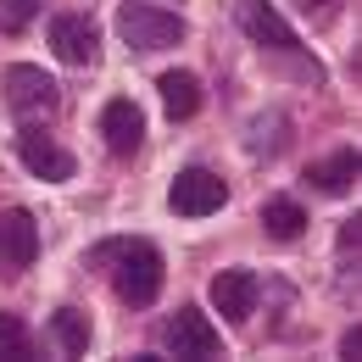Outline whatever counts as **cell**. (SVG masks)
Here are the masks:
<instances>
[{
	"label": "cell",
	"mask_w": 362,
	"mask_h": 362,
	"mask_svg": "<svg viewBox=\"0 0 362 362\" xmlns=\"http://www.w3.org/2000/svg\"><path fill=\"white\" fill-rule=\"evenodd\" d=\"M90 268H106L112 273V290H117V301H129V307H151L156 296H162V251L151 245V240H100L90 251Z\"/></svg>",
	"instance_id": "1"
},
{
	"label": "cell",
	"mask_w": 362,
	"mask_h": 362,
	"mask_svg": "<svg viewBox=\"0 0 362 362\" xmlns=\"http://www.w3.org/2000/svg\"><path fill=\"white\" fill-rule=\"evenodd\" d=\"M117 34H123V45H134V50H168L184 40V17L151 6V0H123L117 6Z\"/></svg>",
	"instance_id": "2"
},
{
	"label": "cell",
	"mask_w": 362,
	"mask_h": 362,
	"mask_svg": "<svg viewBox=\"0 0 362 362\" xmlns=\"http://www.w3.org/2000/svg\"><path fill=\"white\" fill-rule=\"evenodd\" d=\"M0 90H6V106L23 117V123H34V117H50L56 112V78H50L45 67H34V62H11L6 73H0Z\"/></svg>",
	"instance_id": "3"
},
{
	"label": "cell",
	"mask_w": 362,
	"mask_h": 362,
	"mask_svg": "<svg viewBox=\"0 0 362 362\" xmlns=\"http://www.w3.org/2000/svg\"><path fill=\"white\" fill-rule=\"evenodd\" d=\"M162 346L173 351V357H189V362H206L218 357V346H223V334H218V323L201 313V307H179V313L162 323Z\"/></svg>",
	"instance_id": "4"
},
{
	"label": "cell",
	"mask_w": 362,
	"mask_h": 362,
	"mask_svg": "<svg viewBox=\"0 0 362 362\" xmlns=\"http://www.w3.org/2000/svg\"><path fill=\"white\" fill-rule=\"evenodd\" d=\"M228 201V184L212 173V168H184L173 189H168V206L179 212V218H206V212H218Z\"/></svg>",
	"instance_id": "5"
},
{
	"label": "cell",
	"mask_w": 362,
	"mask_h": 362,
	"mask_svg": "<svg viewBox=\"0 0 362 362\" xmlns=\"http://www.w3.org/2000/svg\"><path fill=\"white\" fill-rule=\"evenodd\" d=\"M40 257V223L28 206H6L0 212V268L6 273H28Z\"/></svg>",
	"instance_id": "6"
},
{
	"label": "cell",
	"mask_w": 362,
	"mask_h": 362,
	"mask_svg": "<svg viewBox=\"0 0 362 362\" xmlns=\"http://www.w3.org/2000/svg\"><path fill=\"white\" fill-rule=\"evenodd\" d=\"M234 17H240V28H245L262 50H279V56H296V50H301L296 28L273 11L268 0H234Z\"/></svg>",
	"instance_id": "7"
},
{
	"label": "cell",
	"mask_w": 362,
	"mask_h": 362,
	"mask_svg": "<svg viewBox=\"0 0 362 362\" xmlns=\"http://www.w3.org/2000/svg\"><path fill=\"white\" fill-rule=\"evenodd\" d=\"M50 50H56L67 67H90L95 56H100V34H95L90 17L62 11V17H50Z\"/></svg>",
	"instance_id": "8"
},
{
	"label": "cell",
	"mask_w": 362,
	"mask_h": 362,
	"mask_svg": "<svg viewBox=\"0 0 362 362\" xmlns=\"http://www.w3.org/2000/svg\"><path fill=\"white\" fill-rule=\"evenodd\" d=\"M100 139H106L112 156H134L145 145V117H139V106L129 95H117V100L100 106Z\"/></svg>",
	"instance_id": "9"
},
{
	"label": "cell",
	"mask_w": 362,
	"mask_h": 362,
	"mask_svg": "<svg viewBox=\"0 0 362 362\" xmlns=\"http://www.w3.org/2000/svg\"><path fill=\"white\" fill-rule=\"evenodd\" d=\"M257 296H262V279L245 268H223L212 279V307L223 313V323H245L257 313Z\"/></svg>",
	"instance_id": "10"
},
{
	"label": "cell",
	"mask_w": 362,
	"mask_h": 362,
	"mask_svg": "<svg viewBox=\"0 0 362 362\" xmlns=\"http://www.w3.org/2000/svg\"><path fill=\"white\" fill-rule=\"evenodd\" d=\"M17 156H23V168H28L34 179H50V184H62V179H73V173H78V162H73L62 145H50L45 134H34V129H23V134H17Z\"/></svg>",
	"instance_id": "11"
},
{
	"label": "cell",
	"mask_w": 362,
	"mask_h": 362,
	"mask_svg": "<svg viewBox=\"0 0 362 362\" xmlns=\"http://www.w3.org/2000/svg\"><path fill=\"white\" fill-rule=\"evenodd\" d=\"M351 179H357V151H351V145L307 168V189H317V195H346Z\"/></svg>",
	"instance_id": "12"
},
{
	"label": "cell",
	"mask_w": 362,
	"mask_h": 362,
	"mask_svg": "<svg viewBox=\"0 0 362 362\" xmlns=\"http://www.w3.org/2000/svg\"><path fill=\"white\" fill-rule=\"evenodd\" d=\"M156 90H162V106H168V117H173V123H184V117H195V112H201V78H195V73H184V67L162 73V78H156Z\"/></svg>",
	"instance_id": "13"
},
{
	"label": "cell",
	"mask_w": 362,
	"mask_h": 362,
	"mask_svg": "<svg viewBox=\"0 0 362 362\" xmlns=\"http://www.w3.org/2000/svg\"><path fill=\"white\" fill-rule=\"evenodd\" d=\"M301 228H307L301 201H290V195L262 201V234H268V240H301Z\"/></svg>",
	"instance_id": "14"
},
{
	"label": "cell",
	"mask_w": 362,
	"mask_h": 362,
	"mask_svg": "<svg viewBox=\"0 0 362 362\" xmlns=\"http://www.w3.org/2000/svg\"><path fill=\"white\" fill-rule=\"evenodd\" d=\"M50 334H56V346H62L67 357H84V351H90V313L56 307V313H50Z\"/></svg>",
	"instance_id": "15"
},
{
	"label": "cell",
	"mask_w": 362,
	"mask_h": 362,
	"mask_svg": "<svg viewBox=\"0 0 362 362\" xmlns=\"http://www.w3.org/2000/svg\"><path fill=\"white\" fill-rule=\"evenodd\" d=\"M0 362H34L28 323H23L17 313H0Z\"/></svg>",
	"instance_id": "16"
},
{
	"label": "cell",
	"mask_w": 362,
	"mask_h": 362,
	"mask_svg": "<svg viewBox=\"0 0 362 362\" xmlns=\"http://www.w3.org/2000/svg\"><path fill=\"white\" fill-rule=\"evenodd\" d=\"M34 11H40V0H6V6H0V28H6V34H17V28H28V23H34Z\"/></svg>",
	"instance_id": "17"
},
{
	"label": "cell",
	"mask_w": 362,
	"mask_h": 362,
	"mask_svg": "<svg viewBox=\"0 0 362 362\" xmlns=\"http://www.w3.org/2000/svg\"><path fill=\"white\" fill-rule=\"evenodd\" d=\"M340 357H362V334H357V329H346V340H340Z\"/></svg>",
	"instance_id": "18"
},
{
	"label": "cell",
	"mask_w": 362,
	"mask_h": 362,
	"mask_svg": "<svg viewBox=\"0 0 362 362\" xmlns=\"http://www.w3.org/2000/svg\"><path fill=\"white\" fill-rule=\"evenodd\" d=\"M301 6H307V11H317V6H329V0H301Z\"/></svg>",
	"instance_id": "19"
}]
</instances>
